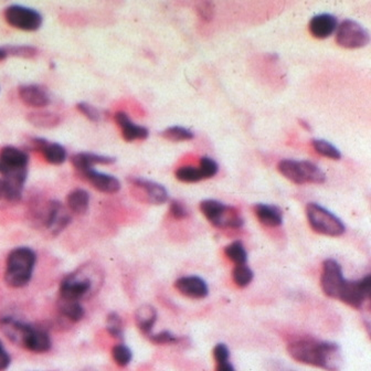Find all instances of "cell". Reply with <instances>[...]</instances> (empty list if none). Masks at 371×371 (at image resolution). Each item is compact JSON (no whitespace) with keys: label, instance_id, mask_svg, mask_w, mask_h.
I'll return each mask as SVG.
<instances>
[{"label":"cell","instance_id":"1","mask_svg":"<svg viewBox=\"0 0 371 371\" xmlns=\"http://www.w3.org/2000/svg\"><path fill=\"white\" fill-rule=\"evenodd\" d=\"M291 357L299 363L327 371H338L342 363L338 345L316 339H299L287 347Z\"/></svg>","mask_w":371,"mask_h":371},{"label":"cell","instance_id":"2","mask_svg":"<svg viewBox=\"0 0 371 371\" xmlns=\"http://www.w3.org/2000/svg\"><path fill=\"white\" fill-rule=\"evenodd\" d=\"M103 273L97 265H86L70 273L60 284V299L80 302L91 299L101 289Z\"/></svg>","mask_w":371,"mask_h":371},{"label":"cell","instance_id":"3","mask_svg":"<svg viewBox=\"0 0 371 371\" xmlns=\"http://www.w3.org/2000/svg\"><path fill=\"white\" fill-rule=\"evenodd\" d=\"M37 255L33 248L19 246L11 250L6 261L5 282L14 289H20L33 278Z\"/></svg>","mask_w":371,"mask_h":371},{"label":"cell","instance_id":"4","mask_svg":"<svg viewBox=\"0 0 371 371\" xmlns=\"http://www.w3.org/2000/svg\"><path fill=\"white\" fill-rule=\"evenodd\" d=\"M29 156L17 147L6 146L0 150V175L15 187L24 189L27 180Z\"/></svg>","mask_w":371,"mask_h":371},{"label":"cell","instance_id":"5","mask_svg":"<svg viewBox=\"0 0 371 371\" xmlns=\"http://www.w3.org/2000/svg\"><path fill=\"white\" fill-rule=\"evenodd\" d=\"M278 169L286 179L297 184H324L326 180L324 171L310 161L283 159L278 163Z\"/></svg>","mask_w":371,"mask_h":371},{"label":"cell","instance_id":"6","mask_svg":"<svg viewBox=\"0 0 371 371\" xmlns=\"http://www.w3.org/2000/svg\"><path fill=\"white\" fill-rule=\"evenodd\" d=\"M306 216L308 223L315 232L329 237H339L346 231V227L338 216L317 203L307 205Z\"/></svg>","mask_w":371,"mask_h":371},{"label":"cell","instance_id":"7","mask_svg":"<svg viewBox=\"0 0 371 371\" xmlns=\"http://www.w3.org/2000/svg\"><path fill=\"white\" fill-rule=\"evenodd\" d=\"M200 210L214 227L239 229L243 226L240 212L233 207L226 206L225 203L220 201L212 199L201 201Z\"/></svg>","mask_w":371,"mask_h":371},{"label":"cell","instance_id":"8","mask_svg":"<svg viewBox=\"0 0 371 371\" xmlns=\"http://www.w3.org/2000/svg\"><path fill=\"white\" fill-rule=\"evenodd\" d=\"M6 22L11 27L24 31H35L42 26V16L39 11L26 6L11 5L5 10Z\"/></svg>","mask_w":371,"mask_h":371},{"label":"cell","instance_id":"9","mask_svg":"<svg viewBox=\"0 0 371 371\" xmlns=\"http://www.w3.org/2000/svg\"><path fill=\"white\" fill-rule=\"evenodd\" d=\"M336 41L342 48H363L368 45L369 33L361 24L347 19L337 27Z\"/></svg>","mask_w":371,"mask_h":371},{"label":"cell","instance_id":"10","mask_svg":"<svg viewBox=\"0 0 371 371\" xmlns=\"http://www.w3.org/2000/svg\"><path fill=\"white\" fill-rule=\"evenodd\" d=\"M370 275L359 281H345L337 299L354 308H361L370 297Z\"/></svg>","mask_w":371,"mask_h":371},{"label":"cell","instance_id":"11","mask_svg":"<svg viewBox=\"0 0 371 371\" xmlns=\"http://www.w3.org/2000/svg\"><path fill=\"white\" fill-rule=\"evenodd\" d=\"M346 278L342 275V267L333 259L326 260L323 265L321 284L324 293L331 299H338Z\"/></svg>","mask_w":371,"mask_h":371},{"label":"cell","instance_id":"12","mask_svg":"<svg viewBox=\"0 0 371 371\" xmlns=\"http://www.w3.org/2000/svg\"><path fill=\"white\" fill-rule=\"evenodd\" d=\"M131 186L136 189L137 193L142 194V200L152 205H163L168 200V193L164 186L157 182L144 178L129 179Z\"/></svg>","mask_w":371,"mask_h":371},{"label":"cell","instance_id":"13","mask_svg":"<svg viewBox=\"0 0 371 371\" xmlns=\"http://www.w3.org/2000/svg\"><path fill=\"white\" fill-rule=\"evenodd\" d=\"M71 222L69 210L59 201H51L47 207L45 225L52 235L62 232Z\"/></svg>","mask_w":371,"mask_h":371},{"label":"cell","instance_id":"14","mask_svg":"<svg viewBox=\"0 0 371 371\" xmlns=\"http://www.w3.org/2000/svg\"><path fill=\"white\" fill-rule=\"evenodd\" d=\"M31 325L18 321L16 318L6 316L0 318V331L11 342L17 346L24 347V340L27 337Z\"/></svg>","mask_w":371,"mask_h":371},{"label":"cell","instance_id":"15","mask_svg":"<svg viewBox=\"0 0 371 371\" xmlns=\"http://www.w3.org/2000/svg\"><path fill=\"white\" fill-rule=\"evenodd\" d=\"M175 287L184 297L189 299H205L208 295L209 289L206 282L199 276H184L175 282Z\"/></svg>","mask_w":371,"mask_h":371},{"label":"cell","instance_id":"16","mask_svg":"<svg viewBox=\"0 0 371 371\" xmlns=\"http://www.w3.org/2000/svg\"><path fill=\"white\" fill-rule=\"evenodd\" d=\"M82 175L95 189L103 194H116L120 189V182L116 177L104 174L95 169L84 171Z\"/></svg>","mask_w":371,"mask_h":371},{"label":"cell","instance_id":"17","mask_svg":"<svg viewBox=\"0 0 371 371\" xmlns=\"http://www.w3.org/2000/svg\"><path fill=\"white\" fill-rule=\"evenodd\" d=\"M33 143L35 150L42 152L45 159L52 165H61L67 159V150L61 144L49 142L43 139H33Z\"/></svg>","mask_w":371,"mask_h":371},{"label":"cell","instance_id":"18","mask_svg":"<svg viewBox=\"0 0 371 371\" xmlns=\"http://www.w3.org/2000/svg\"><path fill=\"white\" fill-rule=\"evenodd\" d=\"M115 120L120 126V131L123 139L127 142H133V141H143L148 137V129L144 126L137 125V124L132 122L129 115L125 112H118L115 114Z\"/></svg>","mask_w":371,"mask_h":371},{"label":"cell","instance_id":"19","mask_svg":"<svg viewBox=\"0 0 371 371\" xmlns=\"http://www.w3.org/2000/svg\"><path fill=\"white\" fill-rule=\"evenodd\" d=\"M19 97L24 104L31 107H45L50 104V95L47 90L35 84L22 86L19 88Z\"/></svg>","mask_w":371,"mask_h":371},{"label":"cell","instance_id":"20","mask_svg":"<svg viewBox=\"0 0 371 371\" xmlns=\"http://www.w3.org/2000/svg\"><path fill=\"white\" fill-rule=\"evenodd\" d=\"M52 342L50 336L45 329L31 326L24 340V348L33 353H47L51 349Z\"/></svg>","mask_w":371,"mask_h":371},{"label":"cell","instance_id":"21","mask_svg":"<svg viewBox=\"0 0 371 371\" xmlns=\"http://www.w3.org/2000/svg\"><path fill=\"white\" fill-rule=\"evenodd\" d=\"M74 168L83 174L84 171L94 169L95 165H110L115 161V158L110 156L97 155L94 152H78L71 157Z\"/></svg>","mask_w":371,"mask_h":371},{"label":"cell","instance_id":"22","mask_svg":"<svg viewBox=\"0 0 371 371\" xmlns=\"http://www.w3.org/2000/svg\"><path fill=\"white\" fill-rule=\"evenodd\" d=\"M338 27L336 17L331 14L317 15L310 20V31L313 37L326 39L331 37Z\"/></svg>","mask_w":371,"mask_h":371},{"label":"cell","instance_id":"23","mask_svg":"<svg viewBox=\"0 0 371 371\" xmlns=\"http://www.w3.org/2000/svg\"><path fill=\"white\" fill-rule=\"evenodd\" d=\"M254 214L262 225L267 227H278L283 222V212L278 207L265 203H258L254 206Z\"/></svg>","mask_w":371,"mask_h":371},{"label":"cell","instance_id":"24","mask_svg":"<svg viewBox=\"0 0 371 371\" xmlns=\"http://www.w3.org/2000/svg\"><path fill=\"white\" fill-rule=\"evenodd\" d=\"M156 319H157V312L152 305H142L135 313V322H136L137 327L146 336L152 334Z\"/></svg>","mask_w":371,"mask_h":371},{"label":"cell","instance_id":"25","mask_svg":"<svg viewBox=\"0 0 371 371\" xmlns=\"http://www.w3.org/2000/svg\"><path fill=\"white\" fill-rule=\"evenodd\" d=\"M68 208L73 214H84L90 206V195L84 189H75L68 195Z\"/></svg>","mask_w":371,"mask_h":371},{"label":"cell","instance_id":"26","mask_svg":"<svg viewBox=\"0 0 371 371\" xmlns=\"http://www.w3.org/2000/svg\"><path fill=\"white\" fill-rule=\"evenodd\" d=\"M59 310L62 315L71 322H80L84 317V308L80 302L59 299Z\"/></svg>","mask_w":371,"mask_h":371},{"label":"cell","instance_id":"27","mask_svg":"<svg viewBox=\"0 0 371 371\" xmlns=\"http://www.w3.org/2000/svg\"><path fill=\"white\" fill-rule=\"evenodd\" d=\"M225 253L228 259L231 260L235 265H246L248 253L240 241L230 243L229 246H226Z\"/></svg>","mask_w":371,"mask_h":371},{"label":"cell","instance_id":"28","mask_svg":"<svg viewBox=\"0 0 371 371\" xmlns=\"http://www.w3.org/2000/svg\"><path fill=\"white\" fill-rule=\"evenodd\" d=\"M30 123L39 127H54L60 123V118L54 113L37 112L31 113L28 116Z\"/></svg>","mask_w":371,"mask_h":371},{"label":"cell","instance_id":"29","mask_svg":"<svg viewBox=\"0 0 371 371\" xmlns=\"http://www.w3.org/2000/svg\"><path fill=\"white\" fill-rule=\"evenodd\" d=\"M164 139H168L171 142H184L190 141L195 137L193 132L182 126H171L161 133Z\"/></svg>","mask_w":371,"mask_h":371},{"label":"cell","instance_id":"30","mask_svg":"<svg viewBox=\"0 0 371 371\" xmlns=\"http://www.w3.org/2000/svg\"><path fill=\"white\" fill-rule=\"evenodd\" d=\"M314 150L319 154V155L324 156V157L331 158L334 161H339L342 158V154L337 150L334 145H331V143L324 139H313L312 142Z\"/></svg>","mask_w":371,"mask_h":371},{"label":"cell","instance_id":"31","mask_svg":"<svg viewBox=\"0 0 371 371\" xmlns=\"http://www.w3.org/2000/svg\"><path fill=\"white\" fill-rule=\"evenodd\" d=\"M176 178L182 182H198L203 179L200 169L195 166H182L177 169Z\"/></svg>","mask_w":371,"mask_h":371},{"label":"cell","instance_id":"32","mask_svg":"<svg viewBox=\"0 0 371 371\" xmlns=\"http://www.w3.org/2000/svg\"><path fill=\"white\" fill-rule=\"evenodd\" d=\"M233 281L239 287H246L253 280V272L246 265H235L233 269Z\"/></svg>","mask_w":371,"mask_h":371},{"label":"cell","instance_id":"33","mask_svg":"<svg viewBox=\"0 0 371 371\" xmlns=\"http://www.w3.org/2000/svg\"><path fill=\"white\" fill-rule=\"evenodd\" d=\"M22 193H19L7 182H3V179H0V206L5 203H18L22 199Z\"/></svg>","mask_w":371,"mask_h":371},{"label":"cell","instance_id":"34","mask_svg":"<svg viewBox=\"0 0 371 371\" xmlns=\"http://www.w3.org/2000/svg\"><path fill=\"white\" fill-rule=\"evenodd\" d=\"M107 331L114 338L123 339V321L118 313L112 312L107 315Z\"/></svg>","mask_w":371,"mask_h":371},{"label":"cell","instance_id":"35","mask_svg":"<svg viewBox=\"0 0 371 371\" xmlns=\"http://www.w3.org/2000/svg\"><path fill=\"white\" fill-rule=\"evenodd\" d=\"M113 359L115 363H118V366L125 367L131 363L132 354L131 349L124 344L116 345L112 349Z\"/></svg>","mask_w":371,"mask_h":371},{"label":"cell","instance_id":"36","mask_svg":"<svg viewBox=\"0 0 371 371\" xmlns=\"http://www.w3.org/2000/svg\"><path fill=\"white\" fill-rule=\"evenodd\" d=\"M199 169H200L203 178L209 179L216 176V173L219 171V166H218V164L212 158L203 157L200 159Z\"/></svg>","mask_w":371,"mask_h":371},{"label":"cell","instance_id":"37","mask_svg":"<svg viewBox=\"0 0 371 371\" xmlns=\"http://www.w3.org/2000/svg\"><path fill=\"white\" fill-rule=\"evenodd\" d=\"M148 338L152 342L158 345L178 344L182 340L180 337L175 336V335L171 334V331H161L159 334H150L148 335Z\"/></svg>","mask_w":371,"mask_h":371},{"label":"cell","instance_id":"38","mask_svg":"<svg viewBox=\"0 0 371 371\" xmlns=\"http://www.w3.org/2000/svg\"><path fill=\"white\" fill-rule=\"evenodd\" d=\"M78 110L82 113L86 118H88V120H92V122H99L100 118H101V114H100L99 110L97 107H94L93 105L88 104V103H79L77 105Z\"/></svg>","mask_w":371,"mask_h":371},{"label":"cell","instance_id":"39","mask_svg":"<svg viewBox=\"0 0 371 371\" xmlns=\"http://www.w3.org/2000/svg\"><path fill=\"white\" fill-rule=\"evenodd\" d=\"M198 16L203 22H210L211 19L214 18V3H209V1H203L197 6Z\"/></svg>","mask_w":371,"mask_h":371},{"label":"cell","instance_id":"40","mask_svg":"<svg viewBox=\"0 0 371 371\" xmlns=\"http://www.w3.org/2000/svg\"><path fill=\"white\" fill-rule=\"evenodd\" d=\"M171 214L175 219L182 220L189 216V211L182 201L173 200L171 203Z\"/></svg>","mask_w":371,"mask_h":371},{"label":"cell","instance_id":"41","mask_svg":"<svg viewBox=\"0 0 371 371\" xmlns=\"http://www.w3.org/2000/svg\"><path fill=\"white\" fill-rule=\"evenodd\" d=\"M7 54H14V56H24V58H30V56H35V50L33 47L19 46L10 47V48L6 49Z\"/></svg>","mask_w":371,"mask_h":371},{"label":"cell","instance_id":"42","mask_svg":"<svg viewBox=\"0 0 371 371\" xmlns=\"http://www.w3.org/2000/svg\"><path fill=\"white\" fill-rule=\"evenodd\" d=\"M214 357L216 363L229 361L230 352L225 344H218L214 348Z\"/></svg>","mask_w":371,"mask_h":371},{"label":"cell","instance_id":"43","mask_svg":"<svg viewBox=\"0 0 371 371\" xmlns=\"http://www.w3.org/2000/svg\"><path fill=\"white\" fill-rule=\"evenodd\" d=\"M10 356L3 347V342H0V371H5L10 366Z\"/></svg>","mask_w":371,"mask_h":371},{"label":"cell","instance_id":"44","mask_svg":"<svg viewBox=\"0 0 371 371\" xmlns=\"http://www.w3.org/2000/svg\"><path fill=\"white\" fill-rule=\"evenodd\" d=\"M216 371H235V369L232 363L225 361V363H216Z\"/></svg>","mask_w":371,"mask_h":371},{"label":"cell","instance_id":"45","mask_svg":"<svg viewBox=\"0 0 371 371\" xmlns=\"http://www.w3.org/2000/svg\"><path fill=\"white\" fill-rule=\"evenodd\" d=\"M8 56V54H7V51H6V49H0V61L5 59L6 56Z\"/></svg>","mask_w":371,"mask_h":371},{"label":"cell","instance_id":"46","mask_svg":"<svg viewBox=\"0 0 371 371\" xmlns=\"http://www.w3.org/2000/svg\"><path fill=\"white\" fill-rule=\"evenodd\" d=\"M299 123H301V125H302L303 127H305V129H308V131H310V126L308 125L306 122H304V120H299Z\"/></svg>","mask_w":371,"mask_h":371},{"label":"cell","instance_id":"47","mask_svg":"<svg viewBox=\"0 0 371 371\" xmlns=\"http://www.w3.org/2000/svg\"><path fill=\"white\" fill-rule=\"evenodd\" d=\"M82 371H97V370H94V369H92V368H88V369H84V370H82Z\"/></svg>","mask_w":371,"mask_h":371}]
</instances>
